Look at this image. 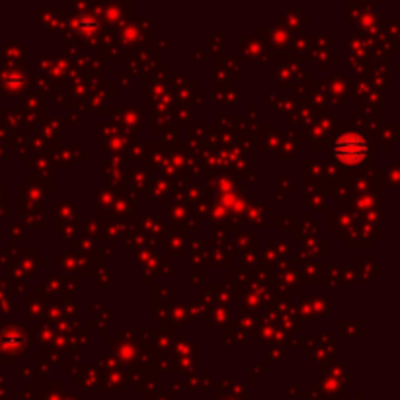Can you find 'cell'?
Listing matches in <instances>:
<instances>
[{"mask_svg": "<svg viewBox=\"0 0 400 400\" xmlns=\"http://www.w3.org/2000/svg\"><path fill=\"white\" fill-rule=\"evenodd\" d=\"M334 154L338 161L346 162V164H358L367 154L365 139L356 133H346L334 143Z\"/></svg>", "mask_w": 400, "mask_h": 400, "instance_id": "obj_1", "label": "cell"}]
</instances>
